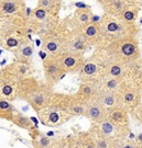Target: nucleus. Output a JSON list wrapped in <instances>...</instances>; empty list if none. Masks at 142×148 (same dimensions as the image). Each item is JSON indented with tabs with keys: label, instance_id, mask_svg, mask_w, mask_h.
I'll use <instances>...</instances> for the list:
<instances>
[{
	"label": "nucleus",
	"instance_id": "obj_33",
	"mask_svg": "<svg viewBox=\"0 0 142 148\" xmlns=\"http://www.w3.org/2000/svg\"><path fill=\"white\" fill-rule=\"evenodd\" d=\"M101 1H104L105 3H107V2H109V1H111V0H101Z\"/></svg>",
	"mask_w": 142,
	"mask_h": 148
},
{
	"label": "nucleus",
	"instance_id": "obj_10",
	"mask_svg": "<svg viewBox=\"0 0 142 148\" xmlns=\"http://www.w3.org/2000/svg\"><path fill=\"white\" fill-rule=\"evenodd\" d=\"M98 125H99V133H98L99 135L115 139V137H116L117 134H118V126L117 125H115L108 119H106L103 122L98 123Z\"/></svg>",
	"mask_w": 142,
	"mask_h": 148
},
{
	"label": "nucleus",
	"instance_id": "obj_6",
	"mask_svg": "<svg viewBox=\"0 0 142 148\" xmlns=\"http://www.w3.org/2000/svg\"><path fill=\"white\" fill-rule=\"evenodd\" d=\"M48 93L46 90L43 89H35L33 90L31 93L28 95V100L31 103V106L37 110V111H41L42 109L45 108L48 101Z\"/></svg>",
	"mask_w": 142,
	"mask_h": 148
},
{
	"label": "nucleus",
	"instance_id": "obj_30",
	"mask_svg": "<svg viewBox=\"0 0 142 148\" xmlns=\"http://www.w3.org/2000/svg\"><path fill=\"white\" fill-rule=\"evenodd\" d=\"M118 148H139V144L131 142V140H127V142L119 143Z\"/></svg>",
	"mask_w": 142,
	"mask_h": 148
},
{
	"label": "nucleus",
	"instance_id": "obj_18",
	"mask_svg": "<svg viewBox=\"0 0 142 148\" xmlns=\"http://www.w3.org/2000/svg\"><path fill=\"white\" fill-rule=\"evenodd\" d=\"M99 70V67L98 65L94 62H87L83 65V67L80 69L82 74L84 76H87V77H91V76H95V75L98 73Z\"/></svg>",
	"mask_w": 142,
	"mask_h": 148
},
{
	"label": "nucleus",
	"instance_id": "obj_26",
	"mask_svg": "<svg viewBox=\"0 0 142 148\" xmlns=\"http://www.w3.org/2000/svg\"><path fill=\"white\" fill-rule=\"evenodd\" d=\"M1 8H2V11L6 12V13H12V12L17 11L18 5L16 3H13V2H11V1H8V2H5Z\"/></svg>",
	"mask_w": 142,
	"mask_h": 148
},
{
	"label": "nucleus",
	"instance_id": "obj_28",
	"mask_svg": "<svg viewBox=\"0 0 142 148\" xmlns=\"http://www.w3.org/2000/svg\"><path fill=\"white\" fill-rule=\"evenodd\" d=\"M85 47V40L83 38H77V40H75L73 43V49L74 52H82Z\"/></svg>",
	"mask_w": 142,
	"mask_h": 148
},
{
	"label": "nucleus",
	"instance_id": "obj_15",
	"mask_svg": "<svg viewBox=\"0 0 142 148\" xmlns=\"http://www.w3.org/2000/svg\"><path fill=\"white\" fill-rule=\"evenodd\" d=\"M103 87H104V90H107V91L118 92L119 88H120V79L119 78H115V77H111V76H108L104 80Z\"/></svg>",
	"mask_w": 142,
	"mask_h": 148
},
{
	"label": "nucleus",
	"instance_id": "obj_9",
	"mask_svg": "<svg viewBox=\"0 0 142 148\" xmlns=\"http://www.w3.org/2000/svg\"><path fill=\"white\" fill-rule=\"evenodd\" d=\"M118 95H119V102H120V106L123 108V106H134L138 102V92L134 89H131V88H127L125 89L122 92H118Z\"/></svg>",
	"mask_w": 142,
	"mask_h": 148
},
{
	"label": "nucleus",
	"instance_id": "obj_31",
	"mask_svg": "<svg viewBox=\"0 0 142 148\" xmlns=\"http://www.w3.org/2000/svg\"><path fill=\"white\" fill-rule=\"evenodd\" d=\"M6 44H7L8 47H17V46H19V41L15 37H9L7 40Z\"/></svg>",
	"mask_w": 142,
	"mask_h": 148
},
{
	"label": "nucleus",
	"instance_id": "obj_20",
	"mask_svg": "<svg viewBox=\"0 0 142 148\" xmlns=\"http://www.w3.org/2000/svg\"><path fill=\"white\" fill-rule=\"evenodd\" d=\"M87 7L85 8H80L79 10H77L76 12V19L77 21L80 22V23H87V22L90 21L91 16H93V13L90 12L89 9H86Z\"/></svg>",
	"mask_w": 142,
	"mask_h": 148
},
{
	"label": "nucleus",
	"instance_id": "obj_13",
	"mask_svg": "<svg viewBox=\"0 0 142 148\" xmlns=\"http://www.w3.org/2000/svg\"><path fill=\"white\" fill-rule=\"evenodd\" d=\"M15 115V108L6 99L0 98V117L5 120H12Z\"/></svg>",
	"mask_w": 142,
	"mask_h": 148
},
{
	"label": "nucleus",
	"instance_id": "obj_4",
	"mask_svg": "<svg viewBox=\"0 0 142 148\" xmlns=\"http://www.w3.org/2000/svg\"><path fill=\"white\" fill-rule=\"evenodd\" d=\"M60 63L65 73H69V71L74 73V71L80 70L84 65L82 56H79L77 52H69L67 54H64L60 58Z\"/></svg>",
	"mask_w": 142,
	"mask_h": 148
},
{
	"label": "nucleus",
	"instance_id": "obj_17",
	"mask_svg": "<svg viewBox=\"0 0 142 148\" xmlns=\"http://www.w3.org/2000/svg\"><path fill=\"white\" fill-rule=\"evenodd\" d=\"M11 121L13 122L15 124H17L19 127H21V128L29 130V128H31L32 127L31 120L28 119L26 116H24V115H22V114H15Z\"/></svg>",
	"mask_w": 142,
	"mask_h": 148
},
{
	"label": "nucleus",
	"instance_id": "obj_19",
	"mask_svg": "<svg viewBox=\"0 0 142 148\" xmlns=\"http://www.w3.org/2000/svg\"><path fill=\"white\" fill-rule=\"evenodd\" d=\"M106 8L108 9L109 12L117 14V13H121L122 10L125 9V3L121 0H111L106 3Z\"/></svg>",
	"mask_w": 142,
	"mask_h": 148
},
{
	"label": "nucleus",
	"instance_id": "obj_29",
	"mask_svg": "<svg viewBox=\"0 0 142 148\" xmlns=\"http://www.w3.org/2000/svg\"><path fill=\"white\" fill-rule=\"evenodd\" d=\"M34 16H35L37 20H44L46 18V10L43 9V8L37 7L35 11H34Z\"/></svg>",
	"mask_w": 142,
	"mask_h": 148
},
{
	"label": "nucleus",
	"instance_id": "obj_5",
	"mask_svg": "<svg viewBox=\"0 0 142 148\" xmlns=\"http://www.w3.org/2000/svg\"><path fill=\"white\" fill-rule=\"evenodd\" d=\"M45 113V116L41 115V122H42L44 125H48V126H56L60 125L61 123L66 121V117L65 115L67 114L66 111H64L60 108H48Z\"/></svg>",
	"mask_w": 142,
	"mask_h": 148
},
{
	"label": "nucleus",
	"instance_id": "obj_2",
	"mask_svg": "<svg viewBox=\"0 0 142 148\" xmlns=\"http://www.w3.org/2000/svg\"><path fill=\"white\" fill-rule=\"evenodd\" d=\"M44 71H45L47 82L51 84V85H54L65 74L63 67L60 63V59L52 58L45 60V63H44Z\"/></svg>",
	"mask_w": 142,
	"mask_h": 148
},
{
	"label": "nucleus",
	"instance_id": "obj_23",
	"mask_svg": "<svg viewBox=\"0 0 142 148\" xmlns=\"http://www.w3.org/2000/svg\"><path fill=\"white\" fill-rule=\"evenodd\" d=\"M99 33H100L99 27H97L96 24H94V23H91V24H88L87 27H85L84 35L86 38L91 40V38H96V37L98 36Z\"/></svg>",
	"mask_w": 142,
	"mask_h": 148
},
{
	"label": "nucleus",
	"instance_id": "obj_16",
	"mask_svg": "<svg viewBox=\"0 0 142 148\" xmlns=\"http://www.w3.org/2000/svg\"><path fill=\"white\" fill-rule=\"evenodd\" d=\"M52 142L44 134L39 133V135L34 136V148H51Z\"/></svg>",
	"mask_w": 142,
	"mask_h": 148
},
{
	"label": "nucleus",
	"instance_id": "obj_8",
	"mask_svg": "<svg viewBox=\"0 0 142 148\" xmlns=\"http://www.w3.org/2000/svg\"><path fill=\"white\" fill-rule=\"evenodd\" d=\"M97 100L107 109L120 106L118 92H114V91H107V90L99 91V93L97 95Z\"/></svg>",
	"mask_w": 142,
	"mask_h": 148
},
{
	"label": "nucleus",
	"instance_id": "obj_7",
	"mask_svg": "<svg viewBox=\"0 0 142 148\" xmlns=\"http://www.w3.org/2000/svg\"><path fill=\"white\" fill-rule=\"evenodd\" d=\"M107 119L117 126H125L128 124V115L126 113V110L120 106L108 109Z\"/></svg>",
	"mask_w": 142,
	"mask_h": 148
},
{
	"label": "nucleus",
	"instance_id": "obj_14",
	"mask_svg": "<svg viewBox=\"0 0 142 148\" xmlns=\"http://www.w3.org/2000/svg\"><path fill=\"white\" fill-rule=\"evenodd\" d=\"M121 29H122V25L115 20H107L103 22L99 27L100 32L107 33V34H118L121 31Z\"/></svg>",
	"mask_w": 142,
	"mask_h": 148
},
{
	"label": "nucleus",
	"instance_id": "obj_32",
	"mask_svg": "<svg viewBox=\"0 0 142 148\" xmlns=\"http://www.w3.org/2000/svg\"><path fill=\"white\" fill-rule=\"evenodd\" d=\"M52 0H40L39 1V7L40 8H43V9H48L51 5H52Z\"/></svg>",
	"mask_w": 142,
	"mask_h": 148
},
{
	"label": "nucleus",
	"instance_id": "obj_1",
	"mask_svg": "<svg viewBox=\"0 0 142 148\" xmlns=\"http://www.w3.org/2000/svg\"><path fill=\"white\" fill-rule=\"evenodd\" d=\"M108 109L105 108L97 99H93L86 102V109H85L84 116L88 117L93 122L97 124L107 119Z\"/></svg>",
	"mask_w": 142,
	"mask_h": 148
},
{
	"label": "nucleus",
	"instance_id": "obj_34",
	"mask_svg": "<svg viewBox=\"0 0 142 148\" xmlns=\"http://www.w3.org/2000/svg\"><path fill=\"white\" fill-rule=\"evenodd\" d=\"M51 148H62V147H60V146H55V147H51Z\"/></svg>",
	"mask_w": 142,
	"mask_h": 148
},
{
	"label": "nucleus",
	"instance_id": "obj_24",
	"mask_svg": "<svg viewBox=\"0 0 142 148\" xmlns=\"http://www.w3.org/2000/svg\"><path fill=\"white\" fill-rule=\"evenodd\" d=\"M120 14H121V16H122V19L127 22L134 21V20H136V16H137L136 11L132 10V9H129V8H125Z\"/></svg>",
	"mask_w": 142,
	"mask_h": 148
},
{
	"label": "nucleus",
	"instance_id": "obj_11",
	"mask_svg": "<svg viewBox=\"0 0 142 148\" xmlns=\"http://www.w3.org/2000/svg\"><path fill=\"white\" fill-rule=\"evenodd\" d=\"M78 92L83 98L87 99V101L97 99V95L99 93V91L96 89V87L94 85H91V84H88V82L82 84L80 87H79Z\"/></svg>",
	"mask_w": 142,
	"mask_h": 148
},
{
	"label": "nucleus",
	"instance_id": "obj_25",
	"mask_svg": "<svg viewBox=\"0 0 142 148\" xmlns=\"http://www.w3.org/2000/svg\"><path fill=\"white\" fill-rule=\"evenodd\" d=\"M20 54H21L22 57H24V58H29V57H31L32 54H33V47H32L30 44H26V45H23L20 49Z\"/></svg>",
	"mask_w": 142,
	"mask_h": 148
},
{
	"label": "nucleus",
	"instance_id": "obj_21",
	"mask_svg": "<svg viewBox=\"0 0 142 148\" xmlns=\"http://www.w3.org/2000/svg\"><path fill=\"white\" fill-rule=\"evenodd\" d=\"M108 74L111 77H115V78H119L123 76V67L121 66V64L119 63H114L111 64L108 68Z\"/></svg>",
	"mask_w": 142,
	"mask_h": 148
},
{
	"label": "nucleus",
	"instance_id": "obj_27",
	"mask_svg": "<svg viewBox=\"0 0 142 148\" xmlns=\"http://www.w3.org/2000/svg\"><path fill=\"white\" fill-rule=\"evenodd\" d=\"M0 93L3 95V97H10V95L13 93V88H12V86L9 85V84H3V85H1Z\"/></svg>",
	"mask_w": 142,
	"mask_h": 148
},
{
	"label": "nucleus",
	"instance_id": "obj_22",
	"mask_svg": "<svg viewBox=\"0 0 142 148\" xmlns=\"http://www.w3.org/2000/svg\"><path fill=\"white\" fill-rule=\"evenodd\" d=\"M44 48L50 54H56L60 49V43L55 38H48L44 42Z\"/></svg>",
	"mask_w": 142,
	"mask_h": 148
},
{
	"label": "nucleus",
	"instance_id": "obj_12",
	"mask_svg": "<svg viewBox=\"0 0 142 148\" xmlns=\"http://www.w3.org/2000/svg\"><path fill=\"white\" fill-rule=\"evenodd\" d=\"M118 146H119V143L116 139L101 136L99 134H98V137H96L94 140V148H118Z\"/></svg>",
	"mask_w": 142,
	"mask_h": 148
},
{
	"label": "nucleus",
	"instance_id": "obj_3",
	"mask_svg": "<svg viewBox=\"0 0 142 148\" xmlns=\"http://www.w3.org/2000/svg\"><path fill=\"white\" fill-rule=\"evenodd\" d=\"M118 56L120 59L125 60L126 63L136 60L139 57V47H138L137 43L132 40H123L120 43L118 51H117Z\"/></svg>",
	"mask_w": 142,
	"mask_h": 148
}]
</instances>
